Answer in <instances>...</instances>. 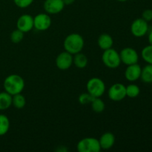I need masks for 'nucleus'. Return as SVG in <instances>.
Segmentation results:
<instances>
[{"instance_id":"obj_29","label":"nucleus","mask_w":152,"mask_h":152,"mask_svg":"<svg viewBox=\"0 0 152 152\" xmlns=\"http://www.w3.org/2000/svg\"><path fill=\"white\" fill-rule=\"evenodd\" d=\"M148 42H149V45H152V30L149 33H148Z\"/></svg>"},{"instance_id":"obj_16","label":"nucleus","mask_w":152,"mask_h":152,"mask_svg":"<svg viewBox=\"0 0 152 152\" xmlns=\"http://www.w3.org/2000/svg\"><path fill=\"white\" fill-rule=\"evenodd\" d=\"M88 63V60L87 56L84 53L80 52L73 56V64L77 68L83 69L87 66Z\"/></svg>"},{"instance_id":"obj_10","label":"nucleus","mask_w":152,"mask_h":152,"mask_svg":"<svg viewBox=\"0 0 152 152\" xmlns=\"http://www.w3.org/2000/svg\"><path fill=\"white\" fill-rule=\"evenodd\" d=\"M55 63L56 67L61 71L69 69L73 65V55L65 50L56 56Z\"/></svg>"},{"instance_id":"obj_21","label":"nucleus","mask_w":152,"mask_h":152,"mask_svg":"<svg viewBox=\"0 0 152 152\" xmlns=\"http://www.w3.org/2000/svg\"><path fill=\"white\" fill-rule=\"evenodd\" d=\"M91 108L94 112L102 113L105 108V104L100 97H94L92 102H91Z\"/></svg>"},{"instance_id":"obj_19","label":"nucleus","mask_w":152,"mask_h":152,"mask_svg":"<svg viewBox=\"0 0 152 152\" xmlns=\"http://www.w3.org/2000/svg\"><path fill=\"white\" fill-rule=\"evenodd\" d=\"M26 105V99L22 94H17L12 96V105L17 109L23 108Z\"/></svg>"},{"instance_id":"obj_11","label":"nucleus","mask_w":152,"mask_h":152,"mask_svg":"<svg viewBox=\"0 0 152 152\" xmlns=\"http://www.w3.org/2000/svg\"><path fill=\"white\" fill-rule=\"evenodd\" d=\"M65 6L62 0H45L43 4V8L48 14L53 15L62 12Z\"/></svg>"},{"instance_id":"obj_6","label":"nucleus","mask_w":152,"mask_h":152,"mask_svg":"<svg viewBox=\"0 0 152 152\" xmlns=\"http://www.w3.org/2000/svg\"><path fill=\"white\" fill-rule=\"evenodd\" d=\"M149 31L148 22L142 18H138L134 20L131 25V32L132 35L137 38L144 37Z\"/></svg>"},{"instance_id":"obj_3","label":"nucleus","mask_w":152,"mask_h":152,"mask_svg":"<svg viewBox=\"0 0 152 152\" xmlns=\"http://www.w3.org/2000/svg\"><path fill=\"white\" fill-rule=\"evenodd\" d=\"M102 63L107 68L111 69L118 68L122 63L120 53H118L115 49L112 48L104 50L102 55Z\"/></svg>"},{"instance_id":"obj_9","label":"nucleus","mask_w":152,"mask_h":152,"mask_svg":"<svg viewBox=\"0 0 152 152\" xmlns=\"http://www.w3.org/2000/svg\"><path fill=\"white\" fill-rule=\"evenodd\" d=\"M52 20L47 13H41L34 17V28L39 31H45L51 26Z\"/></svg>"},{"instance_id":"obj_28","label":"nucleus","mask_w":152,"mask_h":152,"mask_svg":"<svg viewBox=\"0 0 152 152\" xmlns=\"http://www.w3.org/2000/svg\"><path fill=\"white\" fill-rule=\"evenodd\" d=\"M65 5H71L75 1V0H62Z\"/></svg>"},{"instance_id":"obj_12","label":"nucleus","mask_w":152,"mask_h":152,"mask_svg":"<svg viewBox=\"0 0 152 152\" xmlns=\"http://www.w3.org/2000/svg\"><path fill=\"white\" fill-rule=\"evenodd\" d=\"M16 28L25 34L34 28V17L30 14H22L18 18Z\"/></svg>"},{"instance_id":"obj_24","label":"nucleus","mask_w":152,"mask_h":152,"mask_svg":"<svg viewBox=\"0 0 152 152\" xmlns=\"http://www.w3.org/2000/svg\"><path fill=\"white\" fill-rule=\"evenodd\" d=\"M23 38L24 33L19 29L14 30L10 34V40H11L12 42L15 43V44H17V43H19L20 42H22Z\"/></svg>"},{"instance_id":"obj_17","label":"nucleus","mask_w":152,"mask_h":152,"mask_svg":"<svg viewBox=\"0 0 152 152\" xmlns=\"http://www.w3.org/2000/svg\"><path fill=\"white\" fill-rule=\"evenodd\" d=\"M12 105V95L7 92H0V111H4Z\"/></svg>"},{"instance_id":"obj_13","label":"nucleus","mask_w":152,"mask_h":152,"mask_svg":"<svg viewBox=\"0 0 152 152\" xmlns=\"http://www.w3.org/2000/svg\"><path fill=\"white\" fill-rule=\"evenodd\" d=\"M141 71L142 68L138 63L127 65V68L125 71V77L128 81L134 83L140 79Z\"/></svg>"},{"instance_id":"obj_25","label":"nucleus","mask_w":152,"mask_h":152,"mask_svg":"<svg viewBox=\"0 0 152 152\" xmlns=\"http://www.w3.org/2000/svg\"><path fill=\"white\" fill-rule=\"evenodd\" d=\"M94 98V97L93 96H91L88 92H87V93L81 94L79 96L78 100L81 105H87V104H91Z\"/></svg>"},{"instance_id":"obj_18","label":"nucleus","mask_w":152,"mask_h":152,"mask_svg":"<svg viewBox=\"0 0 152 152\" xmlns=\"http://www.w3.org/2000/svg\"><path fill=\"white\" fill-rule=\"evenodd\" d=\"M140 79L145 83H152V65L148 64L142 68Z\"/></svg>"},{"instance_id":"obj_14","label":"nucleus","mask_w":152,"mask_h":152,"mask_svg":"<svg viewBox=\"0 0 152 152\" xmlns=\"http://www.w3.org/2000/svg\"><path fill=\"white\" fill-rule=\"evenodd\" d=\"M101 149L108 150L112 148L115 142V137L111 132H105L101 135L99 139Z\"/></svg>"},{"instance_id":"obj_30","label":"nucleus","mask_w":152,"mask_h":152,"mask_svg":"<svg viewBox=\"0 0 152 152\" xmlns=\"http://www.w3.org/2000/svg\"><path fill=\"white\" fill-rule=\"evenodd\" d=\"M117 1H120V2H125V1H129V0H117Z\"/></svg>"},{"instance_id":"obj_5","label":"nucleus","mask_w":152,"mask_h":152,"mask_svg":"<svg viewBox=\"0 0 152 152\" xmlns=\"http://www.w3.org/2000/svg\"><path fill=\"white\" fill-rule=\"evenodd\" d=\"M79 152H99L101 147L99 140L94 137H86L80 140L77 145Z\"/></svg>"},{"instance_id":"obj_15","label":"nucleus","mask_w":152,"mask_h":152,"mask_svg":"<svg viewBox=\"0 0 152 152\" xmlns=\"http://www.w3.org/2000/svg\"><path fill=\"white\" fill-rule=\"evenodd\" d=\"M97 44L99 48L105 50L112 48L114 39L108 34H102L97 39Z\"/></svg>"},{"instance_id":"obj_22","label":"nucleus","mask_w":152,"mask_h":152,"mask_svg":"<svg viewBox=\"0 0 152 152\" xmlns=\"http://www.w3.org/2000/svg\"><path fill=\"white\" fill-rule=\"evenodd\" d=\"M126 96L130 98H136L140 94V88L136 84H129L126 86Z\"/></svg>"},{"instance_id":"obj_7","label":"nucleus","mask_w":152,"mask_h":152,"mask_svg":"<svg viewBox=\"0 0 152 152\" xmlns=\"http://www.w3.org/2000/svg\"><path fill=\"white\" fill-rule=\"evenodd\" d=\"M108 96L111 100L120 102L126 97V86L122 83H115L109 88Z\"/></svg>"},{"instance_id":"obj_8","label":"nucleus","mask_w":152,"mask_h":152,"mask_svg":"<svg viewBox=\"0 0 152 152\" xmlns=\"http://www.w3.org/2000/svg\"><path fill=\"white\" fill-rule=\"evenodd\" d=\"M121 62L126 65L138 63L139 54L135 49L130 47H126L122 49L120 53Z\"/></svg>"},{"instance_id":"obj_1","label":"nucleus","mask_w":152,"mask_h":152,"mask_svg":"<svg viewBox=\"0 0 152 152\" xmlns=\"http://www.w3.org/2000/svg\"><path fill=\"white\" fill-rule=\"evenodd\" d=\"M25 86L24 79L18 74H10L7 76L3 83L4 91L12 96L22 93L25 88Z\"/></svg>"},{"instance_id":"obj_23","label":"nucleus","mask_w":152,"mask_h":152,"mask_svg":"<svg viewBox=\"0 0 152 152\" xmlns=\"http://www.w3.org/2000/svg\"><path fill=\"white\" fill-rule=\"evenodd\" d=\"M141 56L146 63L152 65V45H149L142 48L141 51Z\"/></svg>"},{"instance_id":"obj_20","label":"nucleus","mask_w":152,"mask_h":152,"mask_svg":"<svg viewBox=\"0 0 152 152\" xmlns=\"http://www.w3.org/2000/svg\"><path fill=\"white\" fill-rule=\"evenodd\" d=\"M10 120L6 115L0 114V137L4 136L10 129Z\"/></svg>"},{"instance_id":"obj_2","label":"nucleus","mask_w":152,"mask_h":152,"mask_svg":"<svg viewBox=\"0 0 152 152\" xmlns=\"http://www.w3.org/2000/svg\"><path fill=\"white\" fill-rule=\"evenodd\" d=\"M84 39L80 34L77 33H73L67 36L63 42V47L65 50L72 55L81 52L84 48Z\"/></svg>"},{"instance_id":"obj_27","label":"nucleus","mask_w":152,"mask_h":152,"mask_svg":"<svg viewBox=\"0 0 152 152\" xmlns=\"http://www.w3.org/2000/svg\"><path fill=\"white\" fill-rule=\"evenodd\" d=\"M146 22H151L152 20V10L151 9H146L142 13V17Z\"/></svg>"},{"instance_id":"obj_4","label":"nucleus","mask_w":152,"mask_h":152,"mask_svg":"<svg viewBox=\"0 0 152 152\" xmlns=\"http://www.w3.org/2000/svg\"><path fill=\"white\" fill-rule=\"evenodd\" d=\"M87 91L94 97H101L105 91V84L98 77H93L86 84Z\"/></svg>"},{"instance_id":"obj_26","label":"nucleus","mask_w":152,"mask_h":152,"mask_svg":"<svg viewBox=\"0 0 152 152\" xmlns=\"http://www.w3.org/2000/svg\"><path fill=\"white\" fill-rule=\"evenodd\" d=\"M15 5L19 8H26L31 6L34 0H13Z\"/></svg>"}]
</instances>
